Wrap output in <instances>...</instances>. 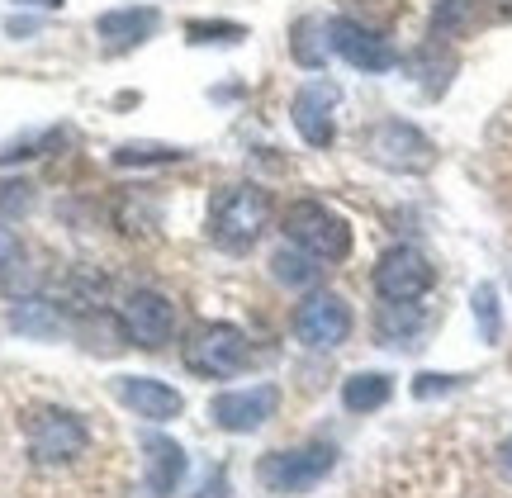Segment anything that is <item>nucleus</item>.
I'll use <instances>...</instances> for the list:
<instances>
[{
	"label": "nucleus",
	"instance_id": "f257e3e1",
	"mask_svg": "<svg viewBox=\"0 0 512 498\" xmlns=\"http://www.w3.org/2000/svg\"><path fill=\"white\" fill-rule=\"evenodd\" d=\"M271 223V195L261 185H228L223 195H214L209 209V233L228 252H247Z\"/></svg>",
	"mask_w": 512,
	"mask_h": 498
},
{
	"label": "nucleus",
	"instance_id": "f03ea898",
	"mask_svg": "<svg viewBox=\"0 0 512 498\" xmlns=\"http://www.w3.org/2000/svg\"><path fill=\"white\" fill-rule=\"evenodd\" d=\"M285 238L318 261H342L351 252V228L342 214H332L318 200H294L285 209Z\"/></svg>",
	"mask_w": 512,
	"mask_h": 498
},
{
	"label": "nucleus",
	"instance_id": "7ed1b4c3",
	"mask_svg": "<svg viewBox=\"0 0 512 498\" xmlns=\"http://www.w3.org/2000/svg\"><path fill=\"white\" fill-rule=\"evenodd\" d=\"M332 465H337V446L309 442V446H290V451H271L266 461L256 465V480L266 484L271 494H304V489L328 480Z\"/></svg>",
	"mask_w": 512,
	"mask_h": 498
},
{
	"label": "nucleus",
	"instance_id": "20e7f679",
	"mask_svg": "<svg viewBox=\"0 0 512 498\" xmlns=\"http://www.w3.org/2000/svg\"><path fill=\"white\" fill-rule=\"evenodd\" d=\"M24 442H29L34 465H67L86 451L91 432L67 408H34V413H24Z\"/></svg>",
	"mask_w": 512,
	"mask_h": 498
},
{
	"label": "nucleus",
	"instance_id": "39448f33",
	"mask_svg": "<svg viewBox=\"0 0 512 498\" xmlns=\"http://www.w3.org/2000/svg\"><path fill=\"white\" fill-rule=\"evenodd\" d=\"M366 157L384 171H399V176H422V171L437 166L432 138L413 124H403V119H384L366 133Z\"/></svg>",
	"mask_w": 512,
	"mask_h": 498
},
{
	"label": "nucleus",
	"instance_id": "423d86ee",
	"mask_svg": "<svg viewBox=\"0 0 512 498\" xmlns=\"http://www.w3.org/2000/svg\"><path fill=\"white\" fill-rule=\"evenodd\" d=\"M247 361H252V342L233 323H204L185 342V366L195 375H204V380H228V375L247 370Z\"/></svg>",
	"mask_w": 512,
	"mask_h": 498
},
{
	"label": "nucleus",
	"instance_id": "0eeeda50",
	"mask_svg": "<svg viewBox=\"0 0 512 498\" xmlns=\"http://www.w3.org/2000/svg\"><path fill=\"white\" fill-rule=\"evenodd\" d=\"M432 280H437L432 261L422 257L418 247H408V242L389 247L375 261V290H380L384 304H413V299H422L432 290Z\"/></svg>",
	"mask_w": 512,
	"mask_h": 498
},
{
	"label": "nucleus",
	"instance_id": "6e6552de",
	"mask_svg": "<svg viewBox=\"0 0 512 498\" xmlns=\"http://www.w3.org/2000/svg\"><path fill=\"white\" fill-rule=\"evenodd\" d=\"M328 38H332V53L342 57V62H351L356 72H389L399 62L394 43L380 29H370V24H361V19H351V15L328 19Z\"/></svg>",
	"mask_w": 512,
	"mask_h": 498
},
{
	"label": "nucleus",
	"instance_id": "1a4fd4ad",
	"mask_svg": "<svg viewBox=\"0 0 512 498\" xmlns=\"http://www.w3.org/2000/svg\"><path fill=\"white\" fill-rule=\"evenodd\" d=\"M119 332H124L133 347H147V351L166 347L171 332H176L171 299L157 295V290H133V295L124 299V309H119Z\"/></svg>",
	"mask_w": 512,
	"mask_h": 498
},
{
	"label": "nucleus",
	"instance_id": "9d476101",
	"mask_svg": "<svg viewBox=\"0 0 512 498\" xmlns=\"http://www.w3.org/2000/svg\"><path fill=\"white\" fill-rule=\"evenodd\" d=\"M294 337L313 351H332L351 337V309L342 295H309L294 309Z\"/></svg>",
	"mask_w": 512,
	"mask_h": 498
},
{
	"label": "nucleus",
	"instance_id": "9b49d317",
	"mask_svg": "<svg viewBox=\"0 0 512 498\" xmlns=\"http://www.w3.org/2000/svg\"><path fill=\"white\" fill-rule=\"evenodd\" d=\"M280 408V389L275 385H247V389H223L209 404V418L223 432H256L266 427Z\"/></svg>",
	"mask_w": 512,
	"mask_h": 498
},
{
	"label": "nucleus",
	"instance_id": "f8f14e48",
	"mask_svg": "<svg viewBox=\"0 0 512 498\" xmlns=\"http://www.w3.org/2000/svg\"><path fill=\"white\" fill-rule=\"evenodd\" d=\"M337 100H342V91H337L332 81H304V86L294 91L290 119L309 148H332V138H337V119H332Z\"/></svg>",
	"mask_w": 512,
	"mask_h": 498
},
{
	"label": "nucleus",
	"instance_id": "ddd939ff",
	"mask_svg": "<svg viewBox=\"0 0 512 498\" xmlns=\"http://www.w3.org/2000/svg\"><path fill=\"white\" fill-rule=\"evenodd\" d=\"M114 394H119V404L128 413H138L143 423H171V418H181V389H171L166 380H152V375H119L114 380Z\"/></svg>",
	"mask_w": 512,
	"mask_h": 498
},
{
	"label": "nucleus",
	"instance_id": "4468645a",
	"mask_svg": "<svg viewBox=\"0 0 512 498\" xmlns=\"http://www.w3.org/2000/svg\"><path fill=\"white\" fill-rule=\"evenodd\" d=\"M143 465H147V489L157 498H171L181 489L185 475V451L162 432H147L143 437Z\"/></svg>",
	"mask_w": 512,
	"mask_h": 498
},
{
	"label": "nucleus",
	"instance_id": "2eb2a0df",
	"mask_svg": "<svg viewBox=\"0 0 512 498\" xmlns=\"http://www.w3.org/2000/svg\"><path fill=\"white\" fill-rule=\"evenodd\" d=\"M162 24L157 10H143V5H128V10H105L95 19V34L105 38L110 48H138L143 38H152V29Z\"/></svg>",
	"mask_w": 512,
	"mask_h": 498
},
{
	"label": "nucleus",
	"instance_id": "dca6fc26",
	"mask_svg": "<svg viewBox=\"0 0 512 498\" xmlns=\"http://www.w3.org/2000/svg\"><path fill=\"white\" fill-rule=\"evenodd\" d=\"M290 53L299 67H309V72H318L323 62H328L332 53V38H328V19L318 15H304L299 24H294V38H290Z\"/></svg>",
	"mask_w": 512,
	"mask_h": 498
},
{
	"label": "nucleus",
	"instance_id": "f3484780",
	"mask_svg": "<svg viewBox=\"0 0 512 498\" xmlns=\"http://www.w3.org/2000/svg\"><path fill=\"white\" fill-rule=\"evenodd\" d=\"M10 328L24 332V337H62L67 318L48 299H19L15 309H10Z\"/></svg>",
	"mask_w": 512,
	"mask_h": 498
},
{
	"label": "nucleus",
	"instance_id": "a211bd4d",
	"mask_svg": "<svg viewBox=\"0 0 512 498\" xmlns=\"http://www.w3.org/2000/svg\"><path fill=\"white\" fill-rule=\"evenodd\" d=\"M389 394H394V380H389V375L361 370V375H351L347 385H342V408H347V413H375V408L389 404Z\"/></svg>",
	"mask_w": 512,
	"mask_h": 498
},
{
	"label": "nucleus",
	"instance_id": "6ab92c4d",
	"mask_svg": "<svg viewBox=\"0 0 512 498\" xmlns=\"http://www.w3.org/2000/svg\"><path fill=\"white\" fill-rule=\"evenodd\" d=\"M418 328H422L418 304H384V309H380V337H384V342L403 347V342H408Z\"/></svg>",
	"mask_w": 512,
	"mask_h": 498
},
{
	"label": "nucleus",
	"instance_id": "aec40b11",
	"mask_svg": "<svg viewBox=\"0 0 512 498\" xmlns=\"http://www.w3.org/2000/svg\"><path fill=\"white\" fill-rule=\"evenodd\" d=\"M470 24H475V0H437V10H432V34L437 38H451Z\"/></svg>",
	"mask_w": 512,
	"mask_h": 498
},
{
	"label": "nucleus",
	"instance_id": "412c9836",
	"mask_svg": "<svg viewBox=\"0 0 512 498\" xmlns=\"http://www.w3.org/2000/svg\"><path fill=\"white\" fill-rule=\"evenodd\" d=\"M318 257H309V252H299V247H285V252H275L271 266H275V280H285V285H309L313 276H318V266H313Z\"/></svg>",
	"mask_w": 512,
	"mask_h": 498
},
{
	"label": "nucleus",
	"instance_id": "4be33fe9",
	"mask_svg": "<svg viewBox=\"0 0 512 498\" xmlns=\"http://www.w3.org/2000/svg\"><path fill=\"white\" fill-rule=\"evenodd\" d=\"M475 318H479L484 342H498V337H503V314H498V290L494 285H479L475 290Z\"/></svg>",
	"mask_w": 512,
	"mask_h": 498
},
{
	"label": "nucleus",
	"instance_id": "5701e85b",
	"mask_svg": "<svg viewBox=\"0 0 512 498\" xmlns=\"http://www.w3.org/2000/svg\"><path fill=\"white\" fill-rule=\"evenodd\" d=\"M185 34H190V43H242L247 29H242V24H228V19H195Z\"/></svg>",
	"mask_w": 512,
	"mask_h": 498
},
{
	"label": "nucleus",
	"instance_id": "b1692460",
	"mask_svg": "<svg viewBox=\"0 0 512 498\" xmlns=\"http://www.w3.org/2000/svg\"><path fill=\"white\" fill-rule=\"evenodd\" d=\"M185 152L181 148H162V143H124V148L114 152V162L119 166H138V162H181Z\"/></svg>",
	"mask_w": 512,
	"mask_h": 498
},
{
	"label": "nucleus",
	"instance_id": "393cba45",
	"mask_svg": "<svg viewBox=\"0 0 512 498\" xmlns=\"http://www.w3.org/2000/svg\"><path fill=\"white\" fill-rule=\"evenodd\" d=\"M465 385V375H418L413 380V394L418 399H437V394H451V389Z\"/></svg>",
	"mask_w": 512,
	"mask_h": 498
},
{
	"label": "nucleus",
	"instance_id": "a878e982",
	"mask_svg": "<svg viewBox=\"0 0 512 498\" xmlns=\"http://www.w3.org/2000/svg\"><path fill=\"white\" fill-rule=\"evenodd\" d=\"M34 200V190L24 181H0V214H19V209H29Z\"/></svg>",
	"mask_w": 512,
	"mask_h": 498
},
{
	"label": "nucleus",
	"instance_id": "bb28decb",
	"mask_svg": "<svg viewBox=\"0 0 512 498\" xmlns=\"http://www.w3.org/2000/svg\"><path fill=\"white\" fill-rule=\"evenodd\" d=\"M19 252H24V247H19L15 228H5V223H0V276H5V271L19 261Z\"/></svg>",
	"mask_w": 512,
	"mask_h": 498
},
{
	"label": "nucleus",
	"instance_id": "cd10ccee",
	"mask_svg": "<svg viewBox=\"0 0 512 498\" xmlns=\"http://www.w3.org/2000/svg\"><path fill=\"white\" fill-rule=\"evenodd\" d=\"M200 498H228V480H223V475H214V480H204Z\"/></svg>",
	"mask_w": 512,
	"mask_h": 498
},
{
	"label": "nucleus",
	"instance_id": "c85d7f7f",
	"mask_svg": "<svg viewBox=\"0 0 512 498\" xmlns=\"http://www.w3.org/2000/svg\"><path fill=\"white\" fill-rule=\"evenodd\" d=\"M498 465H503V470H508V475H512V437H508V442H503V446H498Z\"/></svg>",
	"mask_w": 512,
	"mask_h": 498
},
{
	"label": "nucleus",
	"instance_id": "c756f323",
	"mask_svg": "<svg viewBox=\"0 0 512 498\" xmlns=\"http://www.w3.org/2000/svg\"><path fill=\"white\" fill-rule=\"evenodd\" d=\"M19 5H38V10H57L62 0H19Z\"/></svg>",
	"mask_w": 512,
	"mask_h": 498
}]
</instances>
